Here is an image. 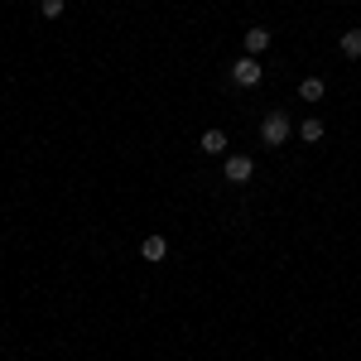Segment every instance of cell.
Instances as JSON below:
<instances>
[{
  "label": "cell",
  "instance_id": "obj_1",
  "mask_svg": "<svg viewBox=\"0 0 361 361\" xmlns=\"http://www.w3.org/2000/svg\"><path fill=\"white\" fill-rule=\"evenodd\" d=\"M289 130H294V126H289V116H284V106H275V111H265V121H260V140H265V145H284V140H289Z\"/></svg>",
  "mask_w": 361,
  "mask_h": 361
},
{
  "label": "cell",
  "instance_id": "obj_2",
  "mask_svg": "<svg viewBox=\"0 0 361 361\" xmlns=\"http://www.w3.org/2000/svg\"><path fill=\"white\" fill-rule=\"evenodd\" d=\"M260 78H265V68H260V58H236L231 63V82L236 87H260Z\"/></svg>",
  "mask_w": 361,
  "mask_h": 361
},
{
  "label": "cell",
  "instance_id": "obj_3",
  "mask_svg": "<svg viewBox=\"0 0 361 361\" xmlns=\"http://www.w3.org/2000/svg\"><path fill=\"white\" fill-rule=\"evenodd\" d=\"M250 173H255V159L250 154H226V164H222L226 183H250Z\"/></svg>",
  "mask_w": 361,
  "mask_h": 361
},
{
  "label": "cell",
  "instance_id": "obj_4",
  "mask_svg": "<svg viewBox=\"0 0 361 361\" xmlns=\"http://www.w3.org/2000/svg\"><path fill=\"white\" fill-rule=\"evenodd\" d=\"M202 154H226V130H202Z\"/></svg>",
  "mask_w": 361,
  "mask_h": 361
},
{
  "label": "cell",
  "instance_id": "obj_5",
  "mask_svg": "<svg viewBox=\"0 0 361 361\" xmlns=\"http://www.w3.org/2000/svg\"><path fill=\"white\" fill-rule=\"evenodd\" d=\"M270 49V29H246V54L255 58V54H265Z\"/></svg>",
  "mask_w": 361,
  "mask_h": 361
},
{
  "label": "cell",
  "instance_id": "obj_6",
  "mask_svg": "<svg viewBox=\"0 0 361 361\" xmlns=\"http://www.w3.org/2000/svg\"><path fill=\"white\" fill-rule=\"evenodd\" d=\"M140 255H145V260H164V255H169V241H164V236H145Z\"/></svg>",
  "mask_w": 361,
  "mask_h": 361
},
{
  "label": "cell",
  "instance_id": "obj_7",
  "mask_svg": "<svg viewBox=\"0 0 361 361\" xmlns=\"http://www.w3.org/2000/svg\"><path fill=\"white\" fill-rule=\"evenodd\" d=\"M299 102H323V78H304L299 82Z\"/></svg>",
  "mask_w": 361,
  "mask_h": 361
},
{
  "label": "cell",
  "instance_id": "obj_8",
  "mask_svg": "<svg viewBox=\"0 0 361 361\" xmlns=\"http://www.w3.org/2000/svg\"><path fill=\"white\" fill-rule=\"evenodd\" d=\"M299 140H308V145H318V140H323V121H318V116H308L304 126H299Z\"/></svg>",
  "mask_w": 361,
  "mask_h": 361
},
{
  "label": "cell",
  "instance_id": "obj_9",
  "mask_svg": "<svg viewBox=\"0 0 361 361\" xmlns=\"http://www.w3.org/2000/svg\"><path fill=\"white\" fill-rule=\"evenodd\" d=\"M342 54L361 58V29H347V34H342Z\"/></svg>",
  "mask_w": 361,
  "mask_h": 361
},
{
  "label": "cell",
  "instance_id": "obj_10",
  "mask_svg": "<svg viewBox=\"0 0 361 361\" xmlns=\"http://www.w3.org/2000/svg\"><path fill=\"white\" fill-rule=\"evenodd\" d=\"M39 10H44V20H63L68 5H63V0H39Z\"/></svg>",
  "mask_w": 361,
  "mask_h": 361
}]
</instances>
